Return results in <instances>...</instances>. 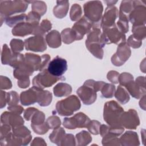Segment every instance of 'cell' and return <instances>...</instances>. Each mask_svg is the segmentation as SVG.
<instances>
[{
    "label": "cell",
    "instance_id": "obj_1",
    "mask_svg": "<svg viewBox=\"0 0 146 146\" xmlns=\"http://www.w3.org/2000/svg\"><path fill=\"white\" fill-rule=\"evenodd\" d=\"M102 34L100 27H94L88 34L86 40V46L88 51L100 59L103 57V47L105 46L102 42Z\"/></svg>",
    "mask_w": 146,
    "mask_h": 146
},
{
    "label": "cell",
    "instance_id": "obj_2",
    "mask_svg": "<svg viewBox=\"0 0 146 146\" xmlns=\"http://www.w3.org/2000/svg\"><path fill=\"white\" fill-rule=\"evenodd\" d=\"M123 108L115 101L111 100L104 104L103 111L104 120L110 127L122 126L120 122Z\"/></svg>",
    "mask_w": 146,
    "mask_h": 146
},
{
    "label": "cell",
    "instance_id": "obj_3",
    "mask_svg": "<svg viewBox=\"0 0 146 146\" xmlns=\"http://www.w3.org/2000/svg\"><path fill=\"white\" fill-rule=\"evenodd\" d=\"M26 1H1L0 13L1 25L5 18L14 14L25 12L28 7Z\"/></svg>",
    "mask_w": 146,
    "mask_h": 146
},
{
    "label": "cell",
    "instance_id": "obj_4",
    "mask_svg": "<svg viewBox=\"0 0 146 146\" xmlns=\"http://www.w3.org/2000/svg\"><path fill=\"white\" fill-rule=\"evenodd\" d=\"M84 16L91 21L95 27H100V22L103 11L102 3L99 1H88L83 6Z\"/></svg>",
    "mask_w": 146,
    "mask_h": 146
},
{
    "label": "cell",
    "instance_id": "obj_5",
    "mask_svg": "<svg viewBox=\"0 0 146 146\" xmlns=\"http://www.w3.org/2000/svg\"><path fill=\"white\" fill-rule=\"evenodd\" d=\"M81 103L75 95H71L67 98L58 102L56 104V112L61 116H70L79 110Z\"/></svg>",
    "mask_w": 146,
    "mask_h": 146
},
{
    "label": "cell",
    "instance_id": "obj_6",
    "mask_svg": "<svg viewBox=\"0 0 146 146\" xmlns=\"http://www.w3.org/2000/svg\"><path fill=\"white\" fill-rule=\"evenodd\" d=\"M102 29L103 30L102 40L104 45L111 43L119 44L125 42L126 37L125 34L117 28L116 24L110 27H102Z\"/></svg>",
    "mask_w": 146,
    "mask_h": 146
},
{
    "label": "cell",
    "instance_id": "obj_7",
    "mask_svg": "<svg viewBox=\"0 0 146 146\" xmlns=\"http://www.w3.org/2000/svg\"><path fill=\"white\" fill-rule=\"evenodd\" d=\"M94 80L88 79L76 91L78 95L86 105L94 103L96 99V91L94 88Z\"/></svg>",
    "mask_w": 146,
    "mask_h": 146
},
{
    "label": "cell",
    "instance_id": "obj_8",
    "mask_svg": "<svg viewBox=\"0 0 146 146\" xmlns=\"http://www.w3.org/2000/svg\"><path fill=\"white\" fill-rule=\"evenodd\" d=\"M64 80V76H54L49 73L47 70H44L34 76L33 79V85L37 88L43 89L46 87L52 86L58 81Z\"/></svg>",
    "mask_w": 146,
    "mask_h": 146
},
{
    "label": "cell",
    "instance_id": "obj_9",
    "mask_svg": "<svg viewBox=\"0 0 146 146\" xmlns=\"http://www.w3.org/2000/svg\"><path fill=\"white\" fill-rule=\"evenodd\" d=\"M135 6L128 15V19L133 26L145 25L146 23V7L145 1H133Z\"/></svg>",
    "mask_w": 146,
    "mask_h": 146
},
{
    "label": "cell",
    "instance_id": "obj_10",
    "mask_svg": "<svg viewBox=\"0 0 146 146\" xmlns=\"http://www.w3.org/2000/svg\"><path fill=\"white\" fill-rule=\"evenodd\" d=\"M90 121V119L86 115L79 112L72 117L64 118L63 125L67 129H74L77 128H86Z\"/></svg>",
    "mask_w": 146,
    "mask_h": 146
},
{
    "label": "cell",
    "instance_id": "obj_11",
    "mask_svg": "<svg viewBox=\"0 0 146 146\" xmlns=\"http://www.w3.org/2000/svg\"><path fill=\"white\" fill-rule=\"evenodd\" d=\"M131 51L126 42H123L118 45L117 51L111 57V62L116 66H121L129 58Z\"/></svg>",
    "mask_w": 146,
    "mask_h": 146
},
{
    "label": "cell",
    "instance_id": "obj_12",
    "mask_svg": "<svg viewBox=\"0 0 146 146\" xmlns=\"http://www.w3.org/2000/svg\"><path fill=\"white\" fill-rule=\"evenodd\" d=\"M93 27H95L93 23L84 15L72 27V30L76 36V40L83 39L84 35L86 34H88Z\"/></svg>",
    "mask_w": 146,
    "mask_h": 146
},
{
    "label": "cell",
    "instance_id": "obj_13",
    "mask_svg": "<svg viewBox=\"0 0 146 146\" xmlns=\"http://www.w3.org/2000/svg\"><path fill=\"white\" fill-rule=\"evenodd\" d=\"M120 122L121 125L127 129H135L140 124L137 112L133 109L123 112L120 116Z\"/></svg>",
    "mask_w": 146,
    "mask_h": 146
},
{
    "label": "cell",
    "instance_id": "obj_14",
    "mask_svg": "<svg viewBox=\"0 0 146 146\" xmlns=\"http://www.w3.org/2000/svg\"><path fill=\"white\" fill-rule=\"evenodd\" d=\"M67 70V62L66 59L58 56L50 62L47 71L56 76H62Z\"/></svg>",
    "mask_w": 146,
    "mask_h": 146
},
{
    "label": "cell",
    "instance_id": "obj_15",
    "mask_svg": "<svg viewBox=\"0 0 146 146\" xmlns=\"http://www.w3.org/2000/svg\"><path fill=\"white\" fill-rule=\"evenodd\" d=\"M25 46L26 50L34 52H43L47 48L46 39L43 36L38 35L26 39Z\"/></svg>",
    "mask_w": 146,
    "mask_h": 146
},
{
    "label": "cell",
    "instance_id": "obj_16",
    "mask_svg": "<svg viewBox=\"0 0 146 146\" xmlns=\"http://www.w3.org/2000/svg\"><path fill=\"white\" fill-rule=\"evenodd\" d=\"M119 15L117 8L115 6H108L100 22L101 28L104 27H110L113 25L116 19Z\"/></svg>",
    "mask_w": 146,
    "mask_h": 146
},
{
    "label": "cell",
    "instance_id": "obj_17",
    "mask_svg": "<svg viewBox=\"0 0 146 146\" xmlns=\"http://www.w3.org/2000/svg\"><path fill=\"white\" fill-rule=\"evenodd\" d=\"M1 122L2 124L9 125L13 128L17 126L23 125L24 120L20 115L13 113L10 111H6L1 115Z\"/></svg>",
    "mask_w": 146,
    "mask_h": 146
},
{
    "label": "cell",
    "instance_id": "obj_18",
    "mask_svg": "<svg viewBox=\"0 0 146 146\" xmlns=\"http://www.w3.org/2000/svg\"><path fill=\"white\" fill-rule=\"evenodd\" d=\"M38 88L32 87L28 90L21 92L20 95L21 103L23 106H29L37 102Z\"/></svg>",
    "mask_w": 146,
    "mask_h": 146
},
{
    "label": "cell",
    "instance_id": "obj_19",
    "mask_svg": "<svg viewBox=\"0 0 146 146\" xmlns=\"http://www.w3.org/2000/svg\"><path fill=\"white\" fill-rule=\"evenodd\" d=\"M12 132L14 135L20 139L22 145H27L31 140L32 136L30 131L22 125L13 128Z\"/></svg>",
    "mask_w": 146,
    "mask_h": 146
},
{
    "label": "cell",
    "instance_id": "obj_20",
    "mask_svg": "<svg viewBox=\"0 0 146 146\" xmlns=\"http://www.w3.org/2000/svg\"><path fill=\"white\" fill-rule=\"evenodd\" d=\"M35 27L31 24L25 22L18 24L12 30V34L14 36H25L33 34Z\"/></svg>",
    "mask_w": 146,
    "mask_h": 146
},
{
    "label": "cell",
    "instance_id": "obj_21",
    "mask_svg": "<svg viewBox=\"0 0 146 146\" xmlns=\"http://www.w3.org/2000/svg\"><path fill=\"white\" fill-rule=\"evenodd\" d=\"M124 87L130 95L135 99H139L145 95V87L140 86L133 80L128 83Z\"/></svg>",
    "mask_w": 146,
    "mask_h": 146
},
{
    "label": "cell",
    "instance_id": "obj_22",
    "mask_svg": "<svg viewBox=\"0 0 146 146\" xmlns=\"http://www.w3.org/2000/svg\"><path fill=\"white\" fill-rule=\"evenodd\" d=\"M121 145L136 146L140 145L138 135L133 131H126L119 139Z\"/></svg>",
    "mask_w": 146,
    "mask_h": 146
},
{
    "label": "cell",
    "instance_id": "obj_23",
    "mask_svg": "<svg viewBox=\"0 0 146 146\" xmlns=\"http://www.w3.org/2000/svg\"><path fill=\"white\" fill-rule=\"evenodd\" d=\"M42 60V56L38 55L32 53H26L25 54L24 63L33 68L34 71H40Z\"/></svg>",
    "mask_w": 146,
    "mask_h": 146
},
{
    "label": "cell",
    "instance_id": "obj_24",
    "mask_svg": "<svg viewBox=\"0 0 146 146\" xmlns=\"http://www.w3.org/2000/svg\"><path fill=\"white\" fill-rule=\"evenodd\" d=\"M34 71H35L33 68L23 63L19 67L14 69L13 71V75L15 78L21 80L29 78V76L33 74Z\"/></svg>",
    "mask_w": 146,
    "mask_h": 146
},
{
    "label": "cell",
    "instance_id": "obj_25",
    "mask_svg": "<svg viewBox=\"0 0 146 146\" xmlns=\"http://www.w3.org/2000/svg\"><path fill=\"white\" fill-rule=\"evenodd\" d=\"M68 7L69 2L68 1H57L56 5L53 9L54 15L56 18L62 19L66 16Z\"/></svg>",
    "mask_w": 146,
    "mask_h": 146
},
{
    "label": "cell",
    "instance_id": "obj_26",
    "mask_svg": "<svg viewBox=\"0 0 146 146\" xmlns=\"http://www.w3.org/2000/svg\"><path fill=\"white\" fill-rule=\"evenodd\" d=\"M46 41L50 47L58 48L61 45V36L57 30H52L46 35Z\"/></svg>",
    "mask_w": 146,
    "mask_h": 146
},
{
    "label": "cell",
    "instance_id": "obj_27",
    "mask_svg": "<svg viewBox=\"0 0 146 146\" xmlns=\"http://www.w3.org/2000/svg\"><path fill=\"white\" fill-rule=\"evenodd\" d=\"M54 94L56 97L69 95L72 92L71 86L66 83H59L53 88Z\"/></svg>",
    "mask_w": 146,
    "mask_h": 146
},
{
    "label": "cell",
    "instance_id": "obj_28",
    "mask_svg": "<svg viewBox=\"0 0 146 146\" xmlns=\"http://www.w3.org/2000/svg\"><path fill=\"white\" fill-rule=\"evenodd\" d=\"M52 99V94L50 91L38 88L37 103L40 106H48L51 103Z\"/></svg>",
    "mask_w": 146,
    "mask_h": 146
},
{
    "label": "cell",
    "instance_id": "obj_29",
    "mask_svg": "<svg viewBox=\"0 0 146 146\" xmlns=\"http://www.w3.org/2000/svg\"><path fill=\"white\" fill-rule=\"evenodd\" d=\"M52 27L51 23L48 19H44L43 20L40 25L37 26L34 29L33 35H38V36H44L46 33L49 31Z\"/></svg>",
    "mask_w": 146,
    "mask_h": 146
},
{
    "label": "cell",
    "instance_id": "obj_30",
    "mask_svg": "<svg viewBox=\"0 0 146 146\" xmlns=\"http://www.w3.org/2000/svg\"><path fill=\"white\" fill-rule=\"evenodd\" d=\"M65 131L62 127H58L54 129L52 133L49 135V139L50 141L58 145H60V144L65 135Z\"/></svg>",
    "mask_w": 146,
    "mask_h": 146
},
{
    "label": "cell",
    "instance_id": "obj_31",
    "mask_svg": "<svg viewBox=\"0 0 146 146\" xmlns=\"http://www.w3.org/2000/svg\"><path fill=\"white\" fill-rule=\"evenodd\" d=\"M115 98L118 100V102L121 104H124L129 102V95L127 90L121 86H119L117 88L116 91L114 94Z\"/></svg>",
    "mask_w": 146,
    "mask_h": 146
},
{
    "label": "cell",
    "instance_id": "obj_32",
    "mask_svg": "<svg viewBox=\"0 0 146 146\" xmlns=\"http://www.w3.org/2000/svg\"><path fill=\"white\" fill-rule=\"evenodd\" d=\"M27 15L25 14H22L14 17H9L5 18V23L10 27H14L18 24L25 22L26 21Z\"/></svg>",
    "mask_w": 146,
    "mask_h": 146
},
{
    "label": "cell",
    "instance_id": "obj_33",
    "mask_svg": "<svg viewBox=\"0 0 146 146\" xmlns=\"http://www.w3.org/2000/svg\"><path fill=\"white\" fill-rule=\"evenodd\" d=\"M76 140L79 146L88 145L92 141V137L86 131H82L76 135Z\"/></svg>",
    "mask_w": 146,
    "mask_h": 146
},
{
    "label": "cell",
    "instance_id": "obj_34",
    "mask_svg": "<svg viewBox=\"0 0 146 146\" xmlns=\"http://www.w3.org/2000/svg\"><path fill=\"white\" fill-rule=\"evenodd\" d=\"M119 19L117 22L116 26L122 33L125 34L129 30L128 16L121 12H119Z\"/></svg>",
    "mask_w": 146,
    "mask_h": 146
},
{
    "label": "cell",
    "instance_id": "obj_35",
    "mask_svg": "<svg viewBox=\"0 0 146 146\" xmlns=\"http://www.w3.org/2000/svg\"><path fill=\"white\" fill-rule=\"evenodd\" d=\"M28 3H31L32 11L40 15V17L43 15L47 11V6L44 2L40 1H27Z\"/></svg>",
    "mask_w": 146,
    "mask_h": 146
},
{
    "label": "cell",
    "instance_id": "obj_36",
    "mask_svg": "<svg viewBox=\"0 0 146 146\" xmlns=\"http://www.w3.org/2000/svg\"><path fill=\"white\" fill-rule=\"evenodd\" d=\"M132 36L136 39L142 41L146 36V28L145 25L133 26L132 29Z\"/></svg>",
    "mask_w": 146,
    "mask_h": 146
},
{
    "label": "cell",
    "instance_id": "obj_37",
    "mask_svg": "<svg viewBox=\"0 0 146 146\" xmlns=\"http://www.w3.org/2000/svg\"><path fill=\"white\" fill-rule=\"evenodd\" d=\"M61 37L63 42L66 44H70L76 40V36L72 29L67 28L62 30Z\"/></svg>",
    "mask_w": 146,
    "mask_h": 146
},
{
    "label": "cell",
    "instance_id": "obj_38",
    "mask_svg": "<svg viewBox=\"0 0 146 146\" xmlns=\"http://www.w3.org/2000/svg\"><path fill=\"white\" fill-rule=\"evenodd\" d=\"M24 61L25 56L23 54L13 52L9 65L14 67V68H16L21 66L24 63Z\"/></svg>",
    "mask_w": 146,
    "mask_h": 146
},
{
    "label": "cell",
    "instance_id": "obj_39",
    "mask_svg": "<svg viewBox=\"0 0 146 146\" xmlns=\"http://www.w3.org/2000/svg\"><path fill=\"white\" fill-rule=\"evenodd\" d=\"M103 145H121L119 139L112 134L108 133L103 137Z\"/></svg>",
    "mask_w": 146,
    "mask_h": 146
},
{
    "label": "cell",
    "instance_id": "obj_40",
    "mask_svg": "<svg viewBox=\"0 0 146 146\" xmlns=\"http://www.w3.org/2000/svg\"><path fill=\"white\" fill-rule=\"evenodd\" d=\"M102 95L103 98H111L114 96L115 86L112 84L105 83L101 89Z\"/></svg>",
    "mask_w": 146,
    "mask_h": 146
},
{
    "label": "cell",
    "instance_id": "obj_41",
    "mask_svg": "<svg viewBox=\"0 0 146 146\" xmlns=\"http://www.w3.org/2000/svg\"><path fill=\"white\" fill-rule=\"evenodd\" d=\"M82 10L81 6L77 3L74 4L71 8L70 12V17L71 21H76L81 18Z\"/></svg>",
    "mask_w": 146,
    "mask_h": 146
},
{
    "label": "cell",
    "instance_id": "obj_42",
    "mask_svg": "<svg viewBox=\"0 0 146 146\" xmlns=\"http://www.w3.org/2000/svg\"><path fill=\"white\" fill-rule=\"evenodd\" d=\"M8 46L6 44H3L1 53V62L3 64H9L10 60L11 58L12 55L13 54L11 52Z\"/></svg>",
    "mask_w": 146,
    "mask_h": 146
},
{
    "label": "cell",
    "instance_id": "obj_43",
    "mask_svg": "<svg viewBox=\"0 0 146 146\" xmlns=\"http://www.w3.org/2000/svg\"><path fill=\"white\" fill-rule=\"evenodd\" d=\"M134 6L135 4L133 1H122L120 6L119 12L128 16Z\"/></svg>",
    "mask_w": 146,
    "mask_h": 146
},
{
    "label": "cell",
    "instance_id": "obj_44",
    "mask_svg": "<svg viewBox=\"0 0 146 146\" xmlns=\"http://www.w3.org/2000/svg\"><path fill=\"white\" fill-rule=\"evenodd\" d=\"M10 46L13 52L19 53L24 48L25 43L19 39H13L10 41Z\"/></svg>",
    "mask_w": 146,
    "mask_h": 146
},
{
    "label": "cell",
    "instance_id": "obj_45",
    "mask_svg": "<svg viewBox=\"0 0 146 146\" xmlns=\"http://www.w3.org/2000/svg\"><path fill=\"white\" fill-rule=\"evenodd\" d=\"M40 16L38 13L34 11H30L29 13L26 17V22L31 24L34 27H36L39 25V23L40 19Z\"/></svg>",
    "mask_w": 146,
    "mask_h": 146
},
{
    "label": "cell",
    "instance_id": "obj_46",
    "mask_svg": "<svg viewBox=\"0 0 146 146\" xmlns=\"http://www.w3.org/2000/svg\"><path fill=\"white\" fill-rule=\"evenodd\" d=\"M31 125H39L43 123L45 120V115L44 113L38 110L31 117Z\"/></svg>",
    "mask_w": 146,
    "mask_h": 146
},
{
    "label": "cell",
    "instance_id": "obj_47",
    "mask_svg": "<svg viewBox=\"0 0 146 146\" xmlns=\"http://www.w3.org/2000/svg\"><path fill=\"white\" fill-rule=\"evenodd\" d=\"M46 123L50 129H56L61 125V121L59 117L55 115L48 117L46 120Z\"/></svg>",
    "mask_w": 146,
    "mask_h": 146
},
{
    "label": "cell",
    "instance_id": "obj_48",
    "mask_svg": "<svg viewBox=\"0 0 146 146\" xmlns=\"http://www.w3.org/2000/svg\"><path fill=\"white\" fill-rule=\"evenodd\" d=\"M19 100V95L15 91L7 92V103L9 106L17 105Z\"/></svg>",
    "mask_w": 146,
    "mask_h": 146
},
{
    "label": "cell",
    "instance_id": "obj_49",
    "mask_svg": "<svg viewBox=\"0 0 146 146\" xmlns=\"http://www.w3.org/2000/svg\"><path fill=\"white\" fill-rule=\"evenodd\" d=\"M100 123L95 120H90L86 128H87L88 131L93 135H98L99 133V129L100 126Z\"/></svg>",
    "mask_w": 146,
    "mask_h": 146
},
{
    "label": "cell",
    "instance_id": "obj_50",
    "mask_svg": "<svg viewBox=\"0 0 146 146\" xmlns=\"http://www.w3.org/2000/svg\"><path fill=\"white\" fill-rule=\"evenodd\" d=\"M31 127L34 132L38 135H43L47 133L50 129L46 121L39 125H31Z\"/></svg>",
    "mask_w": 146,
    "mask_h": 146
},
{
    "label": "cell",
    "instance_id": "obj_51",
    "mask_svg": "<svg viewBox=\"0 0 146 146\" xmlns=\"http://www.w3.org/2000/svg\"><path fill=\"white\" fill-rule=\"evenodd\" d=\"M133 80V76L128 72H123L119 75L118 83L121 86H125L128 83Z\"/></svg>",
    "mask_w": 146,
    "mask_h": 146
},
{
    "label": "cell",
    "instance_id": "obj_52",
    "mask_svg": "<svg viewBox=\"0 0 146 146\" xmlns=\"http://www.w3.org/2000/svg\"><path fill=\"white\" fill-rule=\"evenodd\" d=\"M60 145H76L75 139L72 134H65Z\"/></svg>",
    "mask_w": 146,
    "mask_h": 146
},
{
    "label": "cell",
    "instance_id": "obj_53",
    "mask_svg": "<svg viewBox=\"0 0 146 146\" xmlns=\"http://www.w3.org/2000/svg\"><path fill=\"white\" fill-rule=\"evenodd\" d=\"M0 87L2 90H9L12 87L11 80L6 76H1L0 78Z\"/></svg>",
    "mask_w": 146,
    "mask_h": 146
},
{
    "label": "cell",
    "instance_id": "obj_54",
    "mask_svg": "<svg viewBox=\"0 0 146 146\" xmlns=\"http://www.w3.org/2000/svg\"><path fill=\"white\" fill-rule=\"evenodd\" d=\"M127 43L129 47H131L133 48H139L142 44V41H140L136 39H135L132 35H131L128 39Z\"/></svg>",
    "mask_w": 146,
    "mask_h": 146
},
{
    "label": "cell",
    "instance_id": "obj_55",
    "mask_svg": "<svg viewBox=\"0 0 146 146\" xmlns=\"http://www.w3.org/2000/svg\"><path fill=\"white\" fill-rule=\"evenodd\" d=\"M119 74L116 71L111 70L109 71L107 75V78L108 80L112 83L117 84L118 83V78Z\"/></svg>",
    "mask_w": 146,
    "mask_h": 146
},
{
    "label": "cell",
    "instance_id": "obj_56",
    "mask_svg": "<svg viewBox=\"0 0 146 146\" xmlns=\"http://www.w3.org/2000/svg\"><path fill=\"white\" fill-rule=\"evenodd\" d=\"M37 110H38V109H36L34 107H30V108L26 109V110L24 112V114H23L24 118L27 121L31 120V117H33L34 114L37 111Z\"/></svg>",
    "mask_w": 146,
    "mask_h": 146
},
{
    "label": "cell",
    "instance_id": "obj_57",
    "mask_svg": "<svg viewBox=\"0 0 146 146\" xmlns=\"http://www.w3.org/2000/svg\"><path fill=\"white\" fill-rule=\"evenodd\" d=\"M41 56L42 60L40 71H43L44 70H46L47 67H48V65L50 60V56L48 54H44Z\"/></svg>",
    "mask_w": 146,
    "mask_h": 146
},
{
    "label": "cell",
    "instance_id": "obj_58",
    "mask_svg": "<svg viewBox=\"0 0 146 146\" xmlns=\"http://www.w3.org/2000/svg\"><path fill=\"white\" fill-rule=\"evenodd\" d=\"M11 127L6 124H2L1 126V138H2L11 132Z\"/></svg>",
    "mask_w": 146,
    "mask_h": 146
},
{
    "label": "cell",
    "instance_id": "obj_59",
    "mask_svg": "<svg viewBox=\"0 0 146 146\" xmlns=\"http://www.w3.org/2000/svg\"><path fill=\"white\" fill-rule=\"evenodd\" d=\"M7 110L13 113L21 115L23 112L24 109L22 106L17 104V105L9 106L7 107Z\"/></svg>",
    "mask_w": 146,
    "mask_h": 146
},
{
    "label": "cell",
    "instance_id": "obj_60",
    "mask_svg": "<svg viewBox=\"0 0 146 146\" xmlns=\"http://www.w3.org/2000/svg\"><path fill=\"white\" fill-rule=\"evenodd\" d=\"M17 84H18V86L20 88H26L30 86V79H29V78H27L25 79L18 80Z\"/></svg>",
    "mask_w": 146,
    "mask_h": 146
},
{
    "label": "cell",
    "instance_id": "obj_61",
    "mask_svg": "<svg viewBox=\"0 0 146 146\" xmlns=\"http://www.w3.org/2000/svg\"><path fill=\"white\" fill-rule=\"evenodd\" d=\"M1 98H0V107L2 108L6 106L7 103V92L2 90L1 91Z\"/></svg>",
    "mask_w": 146,
    "mask_h": 146
},
{
    "label": "cell",
    "instance_id": "obj_62",
    "mask_svg": "<svg viewBox=\"0 0 146 146\" xmlns=\"http://www.w3.org/2000/svg\"><path fill=\"white\" fill-rule=\"evenodd\" d=\"M44 140L41 137H35L31 143V146H37V145H46Z\"/></svg>",
    "mask_w": 146,
    "mask_h": 146
},
{
    "label": "cell",
    "instance_id": "obj_63",
    "mask_svg": "<svg viewBox=\"0 0 146 146\" xmlns=\"http://www.w3.org/2000/svg\"><path fill=\"white\" fill-rule=\"evenodd\" d=\"M139 105L140 108H141L143 110H145V95H143L139 102Z\"/></svg>",
    "mask_w": 146,
    "mask_h": 146
},
{
    "label": "cell",
    "instance_id": "obj_64",
    "mask_svg": "<svg viewBox=\"0 0 146 146\" xmlns=\"http://www.w3.org/2000/svg\"><path fill=\"white\" fill-rule=\"evenodd\" d=\"M104 2L107 3L108 6H113V5L116 3L117 2V1H104Z\"/></svg>",
    "mask_w": 146,
    "mask_h": 146
}]
</instances>
